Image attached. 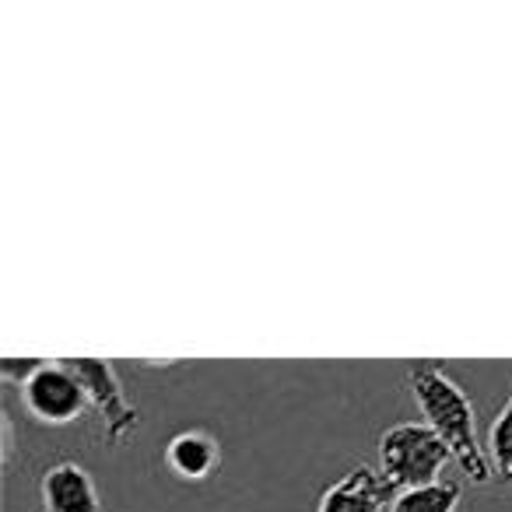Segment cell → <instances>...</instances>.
Returning <instances> with one entry per match:
<instances>
[{
    "label": "cell",
    "mask_w": 512,
    "mask_h": 512,
    "mask_svg": "<svg viewBox=\"0 0 512 512\" xmlns=\"http://www.w3.org/2000/svg\"><path fill=\"white\" fill-rule=\"evenodd\" d=\"M407 383L425 414V425H432L442 435V442L453 449V460L460 463L463 474L477 484H488L491 467L484 449L477 446L474 404L463 393V386L439 362H414L407 369Z\"/></svg>",
    "instance_id": "6da1fadb"
},
{
    "label": "cell",
    "mask_w": 512,
    "mask_h": 512,
    "mask_svg": "<svg viewBox=\"0 0 512 512\" xmlns=\"http://www.w3.org/2000/svg\"><path fill=\"white\" fill-rule=\"evenodd\" d=\"M449 460H453V449L442 442V435L432 425H421V421H400L379 435L383 477L397 491L442 481L439 474Z\"/></svg>",
    "instance_id": "7a4b0ae2"
},
{
    "label": "cell",
    "mask_w": 512,
    "mask_h": 512,
    "mask_svg": "<svg viewBox=\"0 0 512 512\" xmlns=\"http://www.w3.org/2000/svg\"><path fill=\"white\" fill-rule=\"evenodd\" d=\"M18 393H22V407L29 411V418L46 428L74 425L92 407L85 386L67 362H43L39 358V365L18 386Z\"/></svg>",
    "instance_id": "3957f363"
},
{
    "label": "cell",
    "mask_w": 512,
    "mask_h": 512,
    "mask_svg": "<svg viewBox=\"0 0 512 512\" xmlns=\"http://www.w3.org/2000/svg\"><path fill=\"white\" fill-rule=\"evenodd\" d=\"M74 369V376L81 379L88 393V404L102 421V446L116 449L130 439L137 425H141V411L130 404V397L123 393V383L116 376V369L106 358H64Z\"/></svg>",
    "instance_id": "277c9868"
},
{
    "label": "cell",
    "mask_w": 512,
    "mask_h": 512,
    "mask_svg": "<svg viewBox=\"0 0 512 512\" xmlns=\"http://www.w3.org/2000/svg\"><path fill=\"white\" fill-rule=\"evenodd\" d=\"M43 512H102V498L92 474L74 460H57L39 477Z\"/></svg>",
    "instance_id": "5b68a950"
},
{
    "label": "cell",
    "mask_w": 512,
    "mask_h": 512,
    "mask_svg": "<svg viewBox=\"0 0 512 512\" xmlns=\"http://www.w3.org/2000/svg\"><path fill=\"white\" fill-rule=\"evenodd\" d=\"M397 495L400 491L379 470L362 463V467L348 470L341 481L323 491L316 512H383L386 502Z\"/></svg>",
    "instance_id": "8992f818"
},
{
    "label": "cell",
    "mask_w": 512,
    "mask_h": 512,
    "mask_svg": "<svg viewBox=\"0 0 512 512\" xmlns=\"http://www.w3.org/2000/svg\"><path fill=\"white\" fill-rule=\"evenodd\" d=\"M165 467H169L179 481H190V484L207 481V477H214L221 467V442L214 439L207 428L176 432L165 442Z\"/></svg>",
    "instance_id": "52a82bcc"
},
{
    "label": "cell",
    "mask_w": 512,
    "mask_h": 512,
    "mask_svg": "<svg viewBox=\"0 0 512 512\" xmlns=\"http://www.w3.org/2000/svg\"><path fill=\"white\" fill-rule=\"evenodd\" d=\"M460 495H463L460 481H435L425 484V488L400 491L393 498L390 512H456Z\"/></svg>",
    "instance_id": "ba28073f"
},
{
    "label": "cell",
    "mask_w": 512,
    "mask_h": 512,
    "mask_svg": "<svg viewBox=\"0 0 512 512\" xmlns=\"http://www.w3.org/2000/svg\"><path fill=\"white\" fill-rule=\"evenodd\" d=\"M484 456H488L491 474L502 484H512V386H509V397H505L502 411L495 414V421H491V428H488Z\"/></svg>",
    "instance_id": "9c48e42d"
},
{
    "label": "cell",
    "mask_w": 512,
    "mask_h": 512,
    "mask_svg": "<svg viewBox=\"0 0 512 512\" xmlns=\"http://www.w3.org/2000/svg\"><path fill=\"white\" fill-rule=\"evenodd\" d=\"M15 456V428H11V418L4 414V460Z\"/></svg>",
    "instance_id": "30bf717a"
}]
</instances>
